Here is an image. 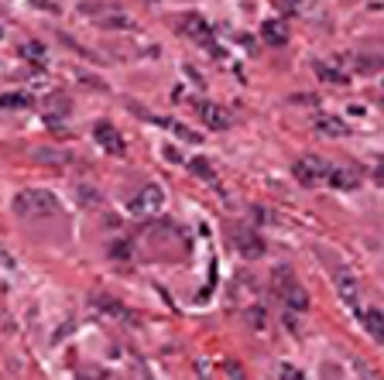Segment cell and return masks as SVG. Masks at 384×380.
I'll list each match as a JSON object with an SVG mask.
<instances>
[{
    "label": "cell",
    "instance_id": "6da1fadb",
    "mask_svg": "<svg viewBox=\"0 0 384 380\" xmlns=\"http://www.w3.org/2000/svg\"><path fill=\"white\" fill-rule=\"evenodd\" d=\"M14 212L18 216H35V219L52 216V212H58V195L45 189H24L14 195Z\"/></svg>",
    "mask_w": 384,
    "mask_h": 380
},
{
    "label": "cell",
    "instance_id": "7a4b0ae2",
    "mask_svg": "<svg viewBox=\"0 0 384 380\" xmlns=\"http://www.w3.org/2000/svg\"><path fill=\"white\" fill-rule=\"evenodd\" d=\"M161 210H165V192H161V185H144V189L127 202V212H131L134 219H151V216H158Z\"/></svg>",
    "mask_w": 384,
    "mask_h": 380
},
{
    "label": "cell",
    "instance_id": "3957f363",
    "mask_svg": "<svg viewBox=\"0 0 384 380\" xmlns=\"http://www.w3.org/2000/svg\"><path fill=\"white\" fill-rule=\"evenodd\" d=\"M329 165L319 158V154H306L302 161H295V168H292V175H295V182L299 185H306V189H316V185H323L329 178Z\"/></svg>",
    "mask_w": 384,
    "mask_h": 380
},
{
    "label": "cell",
    "instance_id": "277c9868",
    "mask_svg": "<svg viewBox=\"0 0 384 380\" xmlns=\"http://www.w3.org/2000/svg\"><path fill=\"white\" fill-rule=\"evenodd\" d=\"M233 247L240 257H247V261H257V257H265V240L257 237V233H250V229H237L233 233Z\"/></svg>",
    "mask_w": 384,
    "mask_h": 380
},
{
    "label": "cell",
    "instance_id": "5b68a950",
    "mask_svg": "<svg viewBox=\"0 0 384 380\" xmlns=\"http://www.w3.org/2000/svg\"><path fill=\"white\" fill-rule=\"evenodd\" d=\"M93 137H96V144H100L107 154H114V158H120V154L127 151V148H124V137H120L117 127H110L107 120H100V124L93 127Z\"/></svg>",
    "mask_w": 384,
    "mask_h": 380
},
{
    "label": "cell",
    "instance_id": "8992f818",
    "mask_svg": "<svg viewBox=\"0 0 384 380\" xmlns=\"http://www.w3.org/2000/svg\"><path fill=\"white\" fill-rule=\"evenodd\" d=\"M333 285L340 291V298H343L350 308H357V298H361V285H357V278L346 271V267H336V274H333Z\"/></svg>",
    "mask_w": 384,
    "mask_h": 380
},
{
    "label": "cell",
    "instance_id": "52a82bcc",
    "mask_svg": "<svg viewBox=\"0 0 384 380\" xmlns=\"http://www.w3.org/2000/svg\"><path fill=\"white\" fill-rule=\"evenodd\" d=\"M199 116H203V124L210 127V131H227L233 120L227 110H220L216 103H199Z\"/></svg>",
    "mask_w": 384,
    "mask_h": 380
},
{
    "label": "cell",
    "instance_id": "ba28073f",
    "mask_svg": "<svg viewBox=\"0 0 384 380\" xmlns=\"http://www.w3.org/2000/svg\"><path fill=\"white\" fill-rule=\"evenodd\" d=\"M182 31H186L189 38H196L199 45H206V48L213 52V31H210V24L199 18V14H189V18H186V24H182Z\"/></svg>",
    "mask_w": 384,
    "mask_h": 380
},
{
    "label": "cell",
    "instance_id": "9c48e42d",
    "mask_svg": "<svg viewBox=\"0 0 384 380\" xmlns=\"http://www.w3.org/2000/svg\"><path fill=\"white\" fill-rule=\"evenodd\" d=\"M357 315L364 319V329L370 332V340L384 342V312H381V308H367V312L357 308Z\"/></svg>",
    "mask_w": 384,
    "mask_h": 380
},
{
    "label": "cell",
    "instance_id": "30bf717a",
    "mask_svg": "<svg viewBox=\"0 0 384 380\" xmlns=\"http://www.w3.org/2000/svg\"><path fill=\"white\" fill-rule=\"evenodd\" d=\"M326 182L333 185V189H340V192H350V189H357V185H361L357 171H350V168H333Z\"/></svg>",
    "mask_w": 384,
    "mask_h": 380
},
{
    "label": "cell",
    "instance_id": "8fae6325",
    "mask_svg": "<svg viewBox=\"0 0 384 380\" xmlns=\"http://www.w3.org/2000/svg\"><path fill=\"white\" fill-rule=\"evenodd\" d=\"M261 38L268 41V45H285L288 28L282 24V21H265V24H261Z\"/></svg>",
    "mask_w": 384,
    "mask_h": 380
},
{
    "label": "cell",
    "instance_id": "7c38bea8",
    "mask_svg": "<svg viewBox=\"0 0 384 380\" xmlns=\"http://www.w3.org/2000/svg\"><path fill=\"white\" fill-rule=\"evenodd\" d=\"M316 131L323 134V137H346V124L343 120H336V116H319L316 120Z\"/></svg>",
    "mask_w": 384,
    "mask_h": 380
},
{
    "label": "cell",
    "instance_id": "4fadbf2b",
    "mask_svg": "<svg viewBox=\"0 0 384 380\" xmlns=\"http://www.w3.org/2000/svg\"><path fill=\"white\" fill-rule=\"evenodd\" d=\"M282 298H285V305L292 308V312H302L309 305V295H306V288L302 285H288L285 291H282Z\"/></svg>",
    "mask_w": 384,
    "mask_h": 380
},
{
    "label": "cell",
    "instance_id": "5bb4252c",
    "mask_svg": "<svg viewBox=\"0 0 384 380\" xmlns=\"http://www.w3.org/2000/svg\"><path fill=\"white\" fill-rule=\"evenodd\" d=\"M31 103V93H0V110H28Z\"/></svg>",
    "mask_w": 384,
    "mask_h": 380
},
{
    "label": "cell",
    "instance_id": "9a60e30c",
    "mask_svg": "<svg viewBox=\"0 0 384 380\" xmlns=\"http://www.w3.org/2000/svg\"><path fill=\"white\" fill-rule=\"evenodd\" d=\"M96 305L103 308V312H110V315H117V319H124V322H134V315L124 308V305H117V302H107V298H96Z\"/></svg>",
    "mask_w": 384,
    "mask_h": 380
},
{
    "label": "cell",
    "instance_id": "2e32d148",
    "mask_svg": "<svg viewBox=\"0 0 384 380\" xmlns=\"http://www.w3.org/2000/svg\"><path fill=\"white\" fill-rule=\"evenodd\" d=\"M316 72H319V79H326V82H336V86H343L346 76L340 72V69H329V65H323V62H316Z\"/></svg>",
    "mask_w": 384,
    "mask_h": 380
},
{
    "label": "cell",
    "instance_id": "e0dca14e",
    "mask_svg": "<svg viewBox=\"0 0 384 380\" xmlns=\"http://www.w3.org/2000/svg\"><path fill=\"white\" fill-rule=\"evenodd\" d=\"M274 374H278V380H309L299 367H292V363H278L274 367Z\"/></svg>",
    "mask_w": 384,
    "mask_h": 380
},
{
    "label": "cell",
    "instance_id": "ac0fdd59",
    "mask_svg": "<svg viewBox=\"0 0 384 380\" xmlns=\"http://www.w3.org/2000/svg\"><path fill=\"white\" fill-rule=\"evenodd\" d=\"M378 65H381L378 58H350V69H353L357 76H364V72H374Z\"/></svg>",
    "mask_w": 384,
    "mask_h": 380
},
{
    "label": "cell",
    "instance_id": "d6986e66",
    "mask_svg": "<svg viewBox=\"0 0 384 380\" xmlns=\"http://www.w3.org/2000/svg\"><path fill=\"white\" fill-rule=\"evenodd\" d=\"M100 24H103V28H131V24H127V18H124V14H107V18L100 21Z\"/></svg>",
    "mask_w": 384,
    "mask_h": 380
},
{
    "label": "cell",
    "instance_id": "ffe728a7",
    "mask_svg": "<svg viewBox=\"0 0 384 380\" xmlns=\"http://www.w3.org/2000/svg\"><path fill=\"white\" fill-rule=\"evenodd\" d=\"M21 52H24V55H31V58H45V45H41V41H28Z\"/></svg>",
    "mask_w": 384,
    "mask_h": 380
},
{
    "label": "cell",
    "instance_id": "44dd1931",
    "mask_svg": "<svg viewBox=\"0 0 384 380\" xmlns=\"http://www.w3.org/2000/svg\"><path fill=\"white\" fill-rule=\"evenodd\" d=\"M192 171H196V175H203L206 182H213V168L206 165V161H199V158H196V161H192Z\"/></svg>",
    "mask_w": 384,
    "mask_h": 380
},
{
    "label": "cell",
    "instance_id": "7402d4cb",
    "mask_svg": "<svg viewBox=\"0 0 384 380\" xmlns=\"http://www.w3.org/2000/svg\"><path fill=\"white\" fill-rule=\"evenodd\" d=\"M247 319H250V325H254V329H265V312H261V308H250Z\"/></svg>",
    "mask_w": 384,
    "mask_h": 380
},
{
    "label": "cell",
    "instance_id": "603a6c76",
    "mask_svg": "<svg viewBox=\"0 0 384 380\" xmlns=\"http://www.w3.org/2000/svg\"><path fill=\"white\" fill-rule=\"evenodd\" d=\"M227 370H230V380H244V377H240V367H237V363H227Z\"/></svg>",
    "mask_w": 384,
    "mask_h": 380
},
{
    "label": "cell",
    "instance_id": "cb8c5ba5",
    "mask_svg": "<svg viewBox=\"0 0 384 380\" xmlns=\"http://www.w3.org/2000/svg\"><path fill=\"white\" fill-rule=\"evenodd\" d=\"M378 175H381V178H384V161H381V165H378Z\"/></svg>",
    "mask_w": 384,
    "mask_h": 380
}]
</instances>
